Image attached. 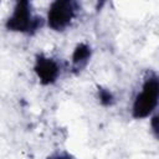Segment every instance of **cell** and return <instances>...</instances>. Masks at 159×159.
I'll list each match as a JSON object with an SVG mask.
<instances>
[{"label": "cell", "mask_w": 159, "mask_h": 159, "mask_svg": "<svg viewBox=\"0 0 159 159\" xmlns=\"http://www.w3.org/2000/svg\"><path fill=\"white\" fill-rule=\"evenodd\" d=\"M98 99L102 106H112L114 103V96L108 88H98Z\"/></svg>", "instance_id": "cell-6"}, {"label": "cell", "mask_w": 159, "mask_h": 159, "mask_svg": "<svg viewBox=\"0 0 159 159\" xmlns=\"http://www.w3.org/2000/svg\"><path fill=\"white\" fill-rule=\"evenodd\" d=\"M91 56H92L91 46L88 43H86V42L78 43L75 47V50L72 52V57H71V62H72L73 70L81 71L89 62Z\"/></svg>", "instance_id": "cell-5"}, {"label": "cell", "mask_w": 159, "mask_h": 159, "mask_svg": "<svg viewBox=\"0 0 159 159\" xmlns=\"http://www.w3.org/2000/svg\"><path fill=\"white\" fill-rule=\"evenodd\" d=\"M150 127L155 137H158V114L157 113H153L150 116Z\"/></svg>", "instance_id": "cell-7"}, {"label": "cell", "mask_w": 159, "mask_h": 159, "mask_svg": "<svg viewBox=\"0 0 159 159\" xmlns=\"http://www.w3.org/2000/svg\"><path fill=\"white\" fill-rule=\"evenodd\" d=\"M43 25V19L34 15L32 5L29 1H17L11 11V15L6 20V29L12 32L35 34Z\"/></svg>", "instance_id": "cell-2"}, {"label": "cell", "mask_w": 159, "mask_h": 159, "mask_svg": "<svg viewBox=\"0 0 159 159\" xmlns=\"http://www.w3.org/2000/svg\"><path fill=\"white\" fill-rule=\"evenodd\" d=\"M48 159H73L71 155H67V154H58V155H55L52 158H48Z\"/></svg>", "instance_id": "cell-8"}, {"label": "cell", "mask_w": 159, "mask_h": 159, "mask_svg": "<svg viewBox=\"0 0 159 159\" xmlns=\"http://www.w3.org/2000/svg\"><path fill=\"white\" fill-rule=\"evenodd\" d=\"M34 72L41 84L48 86L55 83L58 80L61 75V67L55 58L40 53L35 58Z\"/></svg>", "instance_id": "cell-4"}, {"label": "cell", "mask_w": 159, "mask_h": 159, "mask_svg": "<svg viewBox=\"0 0 159 159\" xmlns=\"http://www.w3.org/2000/svg\"><path fill=\"white\" fill-rule=\"evenodd\" d=\"M159 99V80L155 75L149 76L142 84L132 104V116L135 119H144L155 113Z\"/></svg>", "instance_id": "cell-1"}, {"label": "cell", "mask_w": 159, "mask_h": 159, "mask_svg": "<svg viewBox=\"0 0 159 159\" xmlns=\"http://www.w3.org/2000/svg\"><path fill=\"white\" fill-rule=\"evenodd\" d=\"M78 5L71 0H56L50 4L46 22L53 31H65L73 21Z\"/></svg>", "instance_id": "cell-3"}]
</instances>
